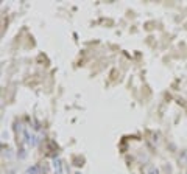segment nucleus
<instances>
[{
    "label": "nucleus",
    "mask_w": 187,
    "mask_h": 174,
    "mask_svg": "<svg viewBox=\"0 0 187 174\" xmlns=\"http://www.w3.org/2000/svg\"><path fill=\"white\" fill-rule=\"evenodd\" d=\"M55 170H58V173H61V163H59V160H55Z\"/></svg>",
    "instance_id": "3"
},
{
    "label": "nucleus",
    "mask_w": 187,
    "mask_h": 174,
    "mask_svg": "<svg viewBox=\"0 0 187 174\" xmlns=\"http://www.w3.org/2000/svg\"><path fill=\"white\" fill-rule=\"evenodd\" d=\"M147 174H159V171H157V168H156V166H148Z\"/></svg>",
    "instance_id": "2"
},
{
    "label": "nucleus",
    "mask_w": 187,
    "mask_h": 174,
    "mask_svg": "<svg viewBox=\"0 0 187 174\" xmlns=\"http://www.w3.org/2000/svg\"><path fill=\"white\" fill-rule=\"evenodd\" d=\"M77 174H80V173H77Z\"/></svg>",
    "instance_id": "4"
},
{
    "label": "nucleus",
    "mask_w": 187,
    "mask_h": 174,
    "mask_svg": "<svg viewBox=\"0 0 187 174\" xmlns=\"http://www.w3.org/2000/svg\"><path fill=\"white\" fill-rule=\"evenodd\" d=\"M27 174H41V166L39 165H33L27 170Z\"/></svg>",
    "instance_id": "1"
}]
</instances>
